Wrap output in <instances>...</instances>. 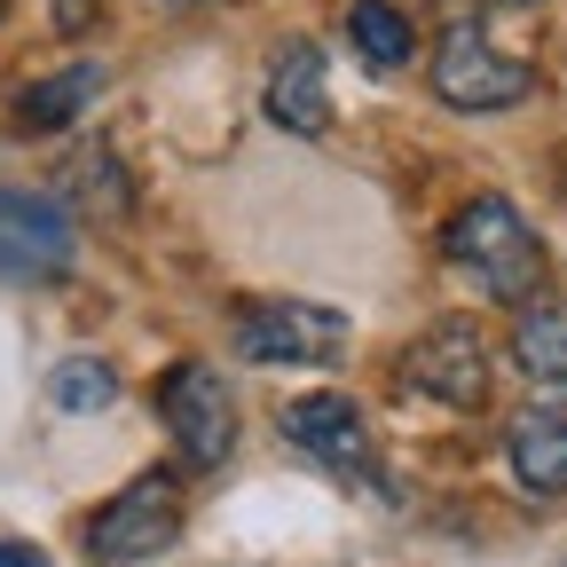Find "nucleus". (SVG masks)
Segmentation results:
<instances>
[{"label":"nucleus","instance_id":"nucleus-1","mask_svg":"<svg viewBox=\"0 0 567 567\" xmlns=\"http://www.w3.org/2000/svg\"><path fill=\"white\" fill-rule=\"evenodd\" d=\"M442 260L473 284L481 300H496V308H528V300L544 292V245H536V229L520 221L513 197H473V205H457V221L442 229Z\"/></svg>","mask_w":567,"mask_h":567},{"label":"nucleus","instance_id":"nucleus-2","mask_svg":"<svg viewBox=\"0 0 567 567\" xmlns=\"http://www.w3.org/2000/svg\"><path fill=\"white\" fill-rule=\"evenodd\" d=\"M434 95L450 111H513V103L536 95V63L505 55L473 9H457L434 40Z\"/></svg>","mask_w":567,"mask_h":567},{"label":"nucleus","instance_id":"nucleus-3","mask_svg":"<svg viewBox=\"0 0 567 567\" xmlns=\"http://www.w3.org/2000/svg\"><path fill=\"white\" fill-rule=\"evenodd\" d=\"M174 536H182V473H174V465L134 473L111 505L87 513V559H103V567L158 559Z\"/></svg>","mask_w":567,"mask_h":567},{"label":"nucleus","instance_id":"nucleus-4","mask_svg":"<svg viewBox=\"0 0 567 567\" xmlns=\"http://www.w3.org/2000/svg\"><path fill=\"white\" fill-rule=\"evenodd\" d=\"M402 386L442 402V410H481L488 402V339L473 316H442L425 323L410 347H402Z\"/></svg>","mask_w":567,"mask_h":567},{"label":"nucleus","instance_id":"nucleus-5","mask_svg":"<svg viewBox=\"0 0 567 567\" xmlns=\"http://www.w3.org/2000/svg\"><path fill=\"white\" fill-rule=\"evenodd\" d=\"M80 260L71 205L48 189H0V284H55Z\"/></svg>","mask_w":567,"mask_h":567},{"label":"nucleus","instance_id":"nucleus-6","mask_svg":"<svg viewBox=\"0 0 567 567\" xmlns=\"http://www.w3.org/2000/svg\"><path fill=\"white\" fill-rule=\"evenodd\" d=\"M158 417H166L174 450H182L197 473L229 465V450H237V402H229V386H221V371H213V363H174V371L158 379Z\"/></svg>","mask_w":567,"mask_h":567},{"label":"nucleus","instance_id":"nucleus-7","mask_svg":"<svg viewBox=\"0 0 567 567\" xmlns=\"http://www.w3.org/2000/svg\"><path fill=\"white\" fill-rule=\"evenodd\" d=\"M229 339L245 363H323L347 347V316L316 300H237Z\"/></svg>","mask_w":567,"mask_h":567},{"label":"nucleus","instance_id":"nucleus-8","mask_svg":"<svg viewBox=\"0 0 567 567\" xmlns=\"http://www.w3.org/2000/svg\"><path fill=\"white\" fill-rule=\"evenodd\" d=\"M284 442L308 450L331 473H371V425H363V410H354L347 394H300V402H284Z\"/></svg>","mask_w":567,"mask_h":567},{"label":"nucleus","instance_id":"nucleus-9","mask_svg":"<svg viewBox=\"0 0 567 567\" xmlns=\"http://www.w3.org/2000/svg\"><path fill=\"white\" fill-rule=\"evenodd\" d=\"M260 103H268V118H276L284 134H323V126H331V71H323V48H308V40L284 48Z\"/></svg>","mask_w":567,"mask_h":567},{"label":"nucleus","instance_id":"nucleus-10","mask_svg":"<svg viewBox=\"0 0 567 567\" xmlns=\"http://www.w3.org/2000/svg\"><path fill=\"white\" fill-rule=\"evenodd\" d=\"M505 465L528 496H567V410H551V402L520 410L505 434Z\"/></svg>","mask_w":567,"mask_h":567},{"label":"nucleus","instance_id":"nucleus-11","mask_svg":"<svg viewBox=\"0 0 567 567\" xmlns=\"http://www.w3.org/2000/svg\"><path fill=\"white\" fill-rule=\"evenodd\" d=\"M95 87H103V63H71V71H48V80H32L24 87V103H17V126L24 134H55V126H71L87 103H95Z\"/></svg>","mask_w":567,"mask_h":567},{"label":"nucleus","instance_id":"nucleus-12","mask_svg":"<svg viewBox=\"0 0 567 567\" xmlns=\"http://www.w3.org/2000/svg\"><path fill=\"white\" fill-rule=\"evenodd\" d=\"M513 363H520L536 386H567V308L528 300V308L513 316Z\"/></svg>","mask_w":567,"mask_h":567},{"label":"nucleus","instance_id":"nucleus-13","mask_svg":"<svg viewBox=\"0 0 567 567\" xmlns=\"http://www.w3.org/2000/svg\"><path fill=\"white\" fill-rule=\"evenodd\" d=\"M347 32H354V55H363L371 71H402L417 55V32H410V17L394 9V0H354Z\"/></svg>","mask_w":567,"mask_h":567},{"label":"nucleus","instance_id":"nucleus-14","mask_svg":"<svg viewBox=\"0 0 567 567\" xmlns=\"http://www.w3.org/2000/svg\"><path fill=\"white\" fill-rule=\"evenodd\" d=\"M48 402H55L63 417H95V410L118 402V371H111V363H87V354H80V363H63V371L48 379Z\"/></svg>","mask_w":567,"mask_h":567},{"label":"nucleus","instance_id":"nucleus-15","mask_svg":"<svg viewBox=\"0 0 567 567\" xmlns=\"http://www.w3.org/2000/svg\"><path fill=\"white\" fill-rule=\"evenodd\" d=\"M0 567H48L40 551H24V544H0Z\"/></svg>","mask_w":567,"mask_h":567},{"label":"nucleus","instance_id":"nucleus-16","mask_svg":"<svg viewBox=\"0 0 567 567\" xmlns=\"http://www.w3.org/2000/svg\"><path fill=\"white\" fill-rule=\"evenodd\" d=\"M55 17H63V24H87V17H95V0H55Z\"/></svg>","mask_w":567,"mask_h":567},{"label":"nucleus","instance_id":"nucleus-17","mask_svg":"<svg viewBox=\"0 0 567 567\" xmlns=\"http://www.w3.org/2000/svg\"><path fill=\"white\" fill-rule=\"evenodd\" d=\"M520 9H528V0H520Z\"/></svg>","mask_w":567,"mask_h":567}]
</instances>
